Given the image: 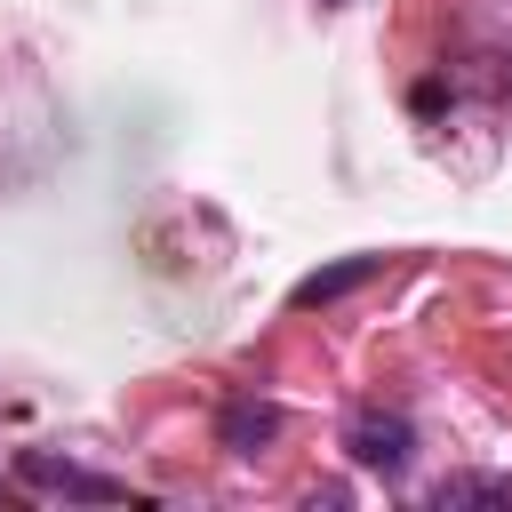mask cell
Masks as SVG:
<instances>
[{"label":"cell","instance_id":"cell-4","mask_svg":"<svg viewBox=\"0 0 512 512\" xmlns=\"http://www.w3.org/2000/svg\"><path fill=\"white\" fill-rule=\"evenodd\" d=\"M384 272V256H344V264H328V272H312V280H296V312H312V304H336V296H352L360 280H376Z\"/></svg>","mask_w":512,"mask_h":512},{"label":"cell","instance_id":"cell-7","mask_svg":"<svg viewBox=\"0 0 512 512\" xmlns=\"http://www.w3.org/2000/svg\"><path fill=\"white\" fill-rule=\"evenodd\" d=\"M328 8H344V0H328Z\"/></svg>","mask_w":512,"mask_h":512},{"label":"cell","instance_id":"cell-6","mask_svg":"<svg viewBox=\"0 0 512 512\" xmlns=\"http://www.w3.org/2000/svg\"><path fill=\"white\" fill-rule=\"evenodd\" d=\"M0 504H16V488H8V480H0Z\"/></svg>","mask_w":512,"mask_h":512},{"label":"cell","instance_id":"cell-5","mask_svg":"<svg viewBox=\"0 0 512 512\" xmlns=\"http://www.w3.org/2000/svg\"><path fill=\"white\" fill-rule=\"evenodd\" d=\"M424 504H432V512H456V504H512V472H448Z\"/></svg>","mask_w":512,"mask_h":512},{"label":"cell","instance_id":"cell-1","mask_svg":"<svg viewBox=\"0 0 512 512\" xmlns=\"http://www.w3.org/2000/svg\"><path fill=\"white\" fill-rule=\"evenodd\" d=\"M344 456H352L360 472L400 480L408 456H416V424H408L400 408H352V416H344Z\"/></svg>","mask_w":512,"mask_h":512},{"label":"cell","instance_id":"cell-3","mask_svg":"<svg viewBox=\"0 0 512 512\" xmlns=\"http://www.w3.org/2000/svg\"><path fill=\"white\" fill-rule=\"evenodd\" d=\"M216 440L232 448V456H256V448H272L280 440V408L272 400H224V416H216Z\"/></svg>","mask_w":512,"mask_h":512},{"label":"cell","instance_id":"cell-2","mask_svg":"<svg viewBox=\"0 0 512 512\" xmlns=\"http://www.w3.org/2000/svg\"><path fill=\"white\" fill-rule=\"evenodd\" d=\"M16 480H24V488H48V496H80V504H128V496H136L128 480L80 472V464H64V456H48V448H24V456H16Z\"/></svg>","mask_w":512,"mask_h":512}]
</instances>
